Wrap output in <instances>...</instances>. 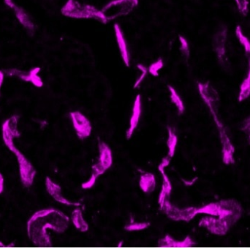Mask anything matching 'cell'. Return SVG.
<instances>
[{"label":"cell","mask_w":250,"mask_h":248,"mask_svg":"<svg viewBox=\"0 0 250 248\" xmlns=\"http://www.w3.org/2000/svg\"><path fill=\"white\" fill-rule=\"evenodd\" d=\"M195 245L196 243L194 242L189 236H188L182 241H177L169 234H167L166 237L160 239L158 242V246L162 248H190L193 247Z\"/></svg>","instance_id":"obj_14"},{"label":"cell","mask_w":250,"mask_h":248,"mask_svg":"<svg viewBox=\"0 0 250 248\" xmlns=\"http://www.w3.org/2000/svg\"><path fill=\"white\" fill-rule=\"evenodd\" d=\"M71 219L75 227L82 232H86L89 229V225L83 218L82 211L80 208H77L73 211L72 213Z\"/></svg>","instance_id":"obj_18"},{"label":"cell","mask_w":250,"mask_h":248,"mask_svg":"<svg viewBox=\"0 0 250 248\" xmlns=\"http://www.w3.org/2000/svg\"><path fill=\"white\" fill-rule=\"evenodd\" d=\"M69 218L55 209H45L35 212L27 222L29 240L38 247H51V238L47 230L64 233L68 227Z\"/></svg>","instance_id":"obj_1"},{"label":"cell","mask_w":250,"mask_h":248,"mask_svg":"<svg viewBox=\"0 0 250 248\" xmlns=\"http://www.w3.org/2000/svg\"><path fill=\"white\" fill-rule=\"evenodd\" d=\"M220 139L223 144V149H222V154H223V161L226 165L234 164V147L232 145L231 142L229 139V136L226 133V129H220Z\"/></svg>","instance_id":"obj_10"},{"label":"cell","mask_w":250,"mask_h":248,"mask_svg":"<svg viewBox=\"0 0 250 248\" xmlns=\"http://www.w3.org/2000/svg\"><path fill=\"white\" fill-rule=\"evenodd\" d=\"M92 174L96 176L97 177H99L100 176L103 175L104 173L105 172L106 169L103 166L102 164H100L99 162L98 164H95L92 166Z\"/></svg>","instance_id":"obj_28"},{"label":"cell","mask_w":250,"mask_h":248,"mask_svg":"<svg viewBox=\"0 0 250 248\" xmlns=\"http://www.w3.org/2000/svg\"><path fill=\"white\" fill-rule=\"evenodd\" d=\"M141 95H138L134 101L133 108H132V116L129 120V128L126 132V137L127 140L131 139L134 131L138 127L140 118L141 115Z\"/></svg>","instance_id":"obj_13"},{"label":"cell","mask_w":250,"mask_h":248,"mask_svg":"<svg viewBox=\"0 0 250 248\" xmlns=\"http://www.w3.org/2000/svg\"><path fill=\"white\" fill-rule=\"evenodd\" d=\"M62 13L73 19H93L104 23L109 21L108 16L102 10H98L91 4H81L77 0H68L63 7Z\"/></svg>","instance_id":"obj_4"},{"label":"cell","mask_w":250,"mask_h":248,"mask_svg":"<svg viewBox=\"0 0 250 248\" xmlns=\"http://www.w3.org/2000/svg\"><path fill=\"white\" fill-rule=\"evenodd\" d=\"M169 92H170V100L171 102L176 105L178 111H179V114H182L185 112V105H184L183 101H182V98L179 96V94L176 92V89L173 87V86L168 85Z\"/></svg>","instance_id":"obj_20"},{"label":"cell","mask_w":250,"mask_h":248,"mask_svg":"<svg viewBox=\"0 0 250 248\" xmlns=\"http://www.w3.org/2000/svg\"><path fill=\"white\" fill-rule=\"evenodd\" d=\"M168 131V138H167V146L168 148V153L167 156L169 158H172L175 155L176 152V146H177L178 137L175 134L174 131L172 130V128L168 127L167 128Z\"/></svg>","instance_id":"obj_19"},{"label":"cell","mask_w":250,"mask_h":248,"mask_svg":"<svg viewBox=\"0 0 250 248\" xmlns=\"http://www.w3.org/2000/svg\"><path fill=\"white\" fill-rule=\"evenodd\" d=\"M242 130H245L247 133H250V117L249 118L247 119L243 123V127H242Z\"/></svg>","instance_id":"obj_31"},{"label":"cell","mask_w":250,"mask_h":248,"mask_svg":"<svg viewBox=\"0 0 250 248\" xmlns=\"http://www.w3.org/2000/svg\"><path fill=\"white\" fill-rule=\"evenodd\" d=\"M179 41L181 42V51L187 59L189 58L190 52H189V46L188 41H187L186 38L179 35Z\"/></svg>","instance_id":"obj_25"},{"label":"cell","mask_w":250,"mask_h":248,"mask_svg":"<svg viewBox=\"0 0 250 248\" xmlns=\"http://www.w3.org/2000/svg\"><path fill=\"white\" fill-rule=\"evenodd\" d=\"M45 187H46L47 191L50 196L54 198V200L58 202L59 203L62 204V205H68V206H80L79 203H74V202H70L67 199L62 195V188L59 185L56 184L48 177L45 178Z\"/></svg>","instance_id":"obj_11"},{"label":"cell","mask_w":250,"mask_h":248,"mask_svg":"<svg viewBox=\"0 0 250 248\" xmlns=\"http://www.w3.org/2000/svg\"><path fill=\"white\" fill-rule=\"evenodd\" d=\"M73 127L76 130L79 139L84 140L90 136L92 133V124L90 121L80 111H73L70 113Z\"/></svg>","instance_id":"obj_8"},{"label":"cell","mask_w":250,"mask_h":248,"mask_svg":"<svg viewBox=\"0 0 250 248\" xmlns=\"http://www.w3.org/2000/svg\"><path fill=\"white\" fill-rule=\"evenodd\" d=\"M248 134H249V139H250V133H248Z\"/></svg>","instance_id":"obj_35"},{"label":"cell","mask_w":250,"mask_h":248,"mask_svg":"<svg viewBox=\"0 0 250 248\" xmlns=\"http://www.w3.org/2000/svg\"><path fill=\"white\" fill-rule=\"evenodd\" d=\"M125 1H129V2L132 3L134 5L136 6L138 3V0H125Z\"/></svg>","instance_id":"obj_34"},{"label":"cell","mask_w":250,"mask_h":248,"mask_svg":"<svg viewBox=\"0 0 250 248\" xmlns=\"http://www.w3.org/2000/svg\"><path fill=\"white\" fill-rule=\"evenodd\" d=\"M163 65H164V64H163V60H162V59H159L157 61L152 63V64L148 67V73L152 75L153 76H158L159 70L163 68Z\"/></svg>","instance_id":"obj_24"},{"label":"cell","mask_w":250,"mask_h":248,"mask_svg":"<svg viewBox=\"0 0 250 248\" xmlns=\"http://www.w3.org/2000/svg\"><path fill=\"white\" fill-rule=\"evenodd\" d=\"M150 224L148 222L137 223L131 222L128 225L125 226V229L127 231H142L149 227Z\"/></svg>","instance_id":"obj_23"},{"label":"cell","mask_w":250,"mask_h":248,"mask_svg":"<svg viewBox=\"0 0 250 248\" xmlns=\"http://www.w3.org/2000/svg\"><path fill=\"white\" fill-rule=\"evenodd\" d=\"M160 209L163 211L169 218L175 221L189 222L195 218V215H198V208L188 207L179 209V207L171 205L170 200L166 201Z\"/></svg>","instance_id":"obj_6"},{"label":"cell","mask_w":250,"mask_h":248,"mask_svg":"<svg viewBox=\"0 0 250 248\" xmlns=\"http://www.w3.org/2000/svg\"><path fill=\"white\" fill-rule=\"evenodd\" d=\"M231 226L229 221L211 215L204 217L199 223L200 227L207 228L211 234L220 236L226 235Z\"/></svg>","instance_id":"obj_7"},{"label":"cell","mask_w":250,"mask_h":248,"mask_svg":"<svg viewBox=\"0 0 250 248\" xmlns=\"http://www.w3.org/2000/svg\"><path fill=\"white\" fill-rule=\"evenodd\" d=\"M97 179H98V177H97L96 176L94 175V174H92V177H91V178L89 179L87 182H86V183H83V184H82V188L85 189V190L92 188V187L95 186V183H96Z\"/></svg>","instance_id":"obj_29"},{"label":"cell","mask_w":250,"mask_h":248,"mask_svg":"<svg viewBox=\"0 0 250 248\" xmlns=\"http://www.w3.org/2000/svg\"><path fill=\"white\" fill-rule=\"evenodd\" d=\"M99 163L105 169L111 168L113 164L112 152L105 142H99Z\"/></svg>","instance_id":"obj_15"},{"label":"cell","mask_w":250,"mask_h":248,"mask_svg":"<svg viewBox=\"0 0 250 248\" xmlns=\"http://www.w3.org/2000/svg\"><path fill=\"white\" fill-rule=\"evenodd\" d=\"M4 190V177L2 174L0 173V194H1Z\"/></svg>","instance_id":"obj_33"},{"label":"cell","mask_w":250,"mask_h":248,"mask_svg":"<svg viewBox=\"0 0 250 248\" xmlns=\"http://www.w3.org/2000/svg\"><path fill=\"white\" fill-rule=\"evenodd\" d=\"M250 95V70L246 79L242 82L239 92V101L242 102L245 100L248 99Z\"/></svg>","instance_id":"obj_21"},{"label":"cell","mask_w":250,"mask_h":248,"mask_svg":"<svg viewBox=\"0 0 250 248\" xmlns=\"http://www.w3.org/2000/svg\"><path fill=\"white\" fill-rule=\"evenodd\" d=\"M114 31H115L116 39H117V44L120 48L122 58L124 61L125 65L126 67H129L130 64V54H129V48H128L124 33L118 23L114 24Z\"/></svg>","instance_id":"obj_12"},{"label":"cell","mask_w":250,"mask_h":248,"mask_svg":"<svg viewBox=\"0 0 250 248\" xmlns=\"http://www.w3.org/2000/svg\"><path fill=\"white\" fill-rule=\"evenodd\" d=\"M198 86L200 95H201V98H203L205 103L209 108L210 111H211V114L214 117L217 127L219 129L223 128V123H221L218 116H217V105H218L219 101L218 93L211 86L209 82H206V83L199 82L198 83Z\"/></svg>","instance_id":"obj_5"},{"label":"cell","mask_w":250,"mask_h":248,"mask_svg":"<svg viewBox=\"0 0 250 248\" xmlns=\"http://www.w3.org/2000/svg\"><path fill=\"white\" fill-rule=\"evenodd\" d=\"M237 4L239 12L244 16H246L248 12L249 7V1L248 0H235Z\"/></svg>","instance_id":"obj_27"},{"label":"cell","mask_w":250,"mask_h":248,"mask_svg":"<svg viewBox=\"0 0 250 248\" xmlns=\"http://www.w3.org/2000/svg\"><path fill=\"white\" fill-rule=\"evenodd\" d=\"M236 35L239 42H241L245 48V52L248 56H250V41L242 32V27L240 26H237L236 29Z\"/></svg>","instance_id":"obj_22"},{"label":"cell","mask_w":250,"mask_h":248,"mask_svg":"<svg viewBox=\"0 0 250 248\" xmlns=\"http://www.w3.org/2000/svg\"><path fill=\"white\" fill-rule=\"evenodd\" d=\"M18 120L19 117H13L6 120L2 124V139L7 147L16 155L19 165L21 181L25 187H30L33 184L34 179L36 175V171L29 160L15 146L13 139L20 136L18 130Z\"/></svg>","instance_id":"obj_2"},{"label":"cell","mask_w":250,"mask_h":248,"mask_svg":"<svg viewBox=\"0 0 250 248\" xmlns=\"http://www.w3.org/2000/svg\"><path fill=\"white\" fill-rule=\"evenodd\" d=\"M139 186L141 190L146 193H151L154 191L156 186L155 177L151 173H146L141 176Z\"/></svg>","instance_id":"obj_17"},{"label":"cell","mask_w":250,"mask_h":248,"mask_svg":"<svg viewBox=\"0 0 250 248\" xmlns=\"http://www.w3.org/2000/svg\"><path fill=\"white\" fill-rule=\"evenodd\" d=\"M198 177H195V178H194L193 180H191V181H187V180H182V181H183L184 184H185V186L189 187V186H192V185L196 182V180H198Z\"/></svg>","instance_id":"obj_32"},{"label":"cell","mask_w":250,"mask_h":248,"mask_svg":"<svg viewBox=\"0 0 250 248\" xmlns=\"http://www.w3.org/2000/svg\"><path fill=\"white\" fill-rule=\"evenodd\" d=\"M137 67H138V70H141V74L140 77L138 78V80L135 82V85H134V88H135V89L139 86L140 83L143 82V80H144V78L146 77V76L148 72V67H145V66L143 65V64H138V65H137Z\"/></svg>","instance_id":"obj_26"},{"label":"cell","mask_w":250,"mask_h":248,"mask_svg":"<svg viewBox=\"0 0 250 248\" xmlns=\"http://www.w3.org/2000/svg\"><path fill=\"white\" fill-rule=\"evenodd\" d=\"M1 79H0V86H1Z\"/></svg>","instance_id":"obj_36"},{"label":"cell","mask_w":250,"mask_h":248,"mask_svg":"<svg viewBox=\"0 0 250 248\" xmlns=\"http://www.w3.org/2000/svg\"><path fill=\"white\" fill-rule=\"evenodd\" d=\"M228 29L226 26H220L216 32L214 38V48L217 54V59L222 64L226 62V41H227Z\"/></svg>","instance_id":"obj_9"},{"label":"cell","mask_w":250,"mask_h":248,"mask_svg":"<svg viewBox=\"0 0 250 248\" xmlns=\"http://www.w3.org/2000/svg\"><path fill=\"white\" fill-rule=\"evenodd\" d=\"M160 172L161 173L162 176H163V186H162V190L158 200L160 207L161 208L166 201L170 200V196L172 192V185L168 177L166 175L165 170L160 171Z\"/></svg>","instance_id":"obj_16"},{"label":"cell","mask_w":250,"mask_h":248,"mask_svg":"<svg viewBox=\"0 0 250 248\" xmlns=\"http://www.w3.org/2000/svg\"><path fill=\"white\" fill-rule=\"evenodd\" d=\"M198 214L217 216L233 225L240 218L241 207L234 200L220 201L198 208Z\"/></svg>","instance_id":"obj_3"},{"label":"cell","mask_w":250,"mask_h":248,"mask_svg":"<svg viewBox=\"0 0 250 248\" xmlns=\"http://www.w3.org/2000/svg\"><path fill=\"white\" fill-rule=\"evenodd\" d=\"M170 160H171V158H169L168 156L163 158L161 163H160V165H159V171H163V170H165L166 167L168 166L169 164H170Z\"/></svg>","instance_id":"obj_30"}]
</instances>
